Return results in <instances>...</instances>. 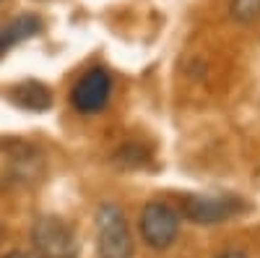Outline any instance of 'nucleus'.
<instances>
[{"instance_id": "nucleus-1", "label": "nucleus", "mask_w": 260, "mask_h": 258, "mask_svg": "<svg viewBox=\"0 0 260 258\" xmlns=\"http://www.w3.org/2000/svg\"><path fill=\"white\" fill-rule=\"evenodd\" d=\"M96 250L99 258H133V235L115 204H102L96 211Z\"/></svg>"}, {"instance_id": "nucleus-2", "label": "nucleus", "mask_w": 260, "mask_h": 258, "mask_svg": "<svg viewBox=\"0 0 260 258\" xmlns=\"http://www.w3.org/2000/svg\"><path fill=\"white\" fill-rule=\"evenodd\" d=\"M31 243H34V250L42 253L45 258H76L78 255V235L73 224L55 217V214L39 217L34 222Z\"/></svg>"}, {"instance_id": "nucleus-3", "label": "nucleus", "mask_w": 260, "mask_h": 258, "mask_svg": "<svg viewBox=\"0 0 260 258\" xmlns=\"http://www.w3.org/2000/svg\"><path fill=\"white\" fill-rule=\"evenodd\" d=\"M141 238L148 248L167 250L175 245L180 235V214L169 204L161 201H148L141 211Z\"/></svg>"}, {"instance_id": "nucleus-4", "label": "nucleus", "mask_w": 260, "mask_h": 258, "mask_svg": "<svg viewBox=\"0 0 260 258\" xmlns=\"http://www.w3.org/2000/svg\"><path fill=\"white\" fill-rule=\"evenodd\" d=\"M110 92H112V78L104 68H94L89 73H83L78 78V83L73 86L71 102L78 112L91 115L104 110V104L110 102Z\"/></svg>"}, {"instance_id": "nucleus-5", "label": "nucleus", "mask_w": 260, "mask_h": 258, "mask_svg": "<svg viewBox=\"0 0 260 258\" xmlns=\"http://www.w3.org/2000/svg\"><path fill=\"white\" fill-rule=\"evenodd\" d=\"M242 209L245 204L232 196H190L185 201V217L195 224H221Z\"/></svg>"}, {"instance_id": "nucleus-6", "label": "nucleus", "mask_w": 260, "mask_h": 258, "mask_svg": "<svg viewBox=\"0 0 260 258\" xmlns=\"http://www.w3.org/2000/svg\"><path fill=\"white\" fill-rule=\"evenodd\" d=\"M42 32V18L34 13H24L13 18L11 24H6L0 29V60L6 58V52H11L16 45H21L24 39H31Z\"/></svg>"}, {"instance_id": "nucleus-7", "label": "nucleus", "mask_w": 260, "mask_h": 258, "mask_svg": "<svg viewBox=\"0 0 260 258\" xmlns=\"http://www.w3.org/2000/svg\"><path fill=\"white\" fill-rule=\"evenodd\" d=\"M11 94V102H16L18 107L24 110H34V112H42L52 104V94L47 86H42L37 81H26V83H18L8 92Z\"/></svg>"}, {"instance_id": "nucleus-8", "label": "nucleus", "mask_w": 260, "mask_h": 258, "mask_svg": "<svg viewBox=\"0 0 260 258\" xmlns=\"http://www.w3.org/2000/svg\"><path fill=\"white\" fill-rule=\"evenodd\" d=\"M229 16L240 24H252L260 18V0H229Z\"/></svg>"}, {"instance_id": "nucleus-9", "label": "nucleus", "mask_w": 260, "mask_h": 258, "mask_svg": "<svg viewBox=\"0 0 260 258\" xmlns=\"http://www.w3.org/2000/svg\"><path fill=\"white\" fill-rule=\"evenodd\" d=\"M6 258H45V255L37 253V250H13V253H8Z\"/></svg>"}, {"instance_id": "nucleus-10", "label": "nucleus", "mask_w": 260, "mask_h": 258, "mask_svg": "<svg viewBox=\"0 0 260 258\" xmlns=\"http://www.w3.org/2000/svg\"><path fill=\"white\" fill-rule=\"evenodd\" d=\"M219 258H247L242 250H226V253H221Z\"/></svg>"}, {"instance_id": "nucleus-11", "label": "nucleus", "mask_w": 260, "mask_h": 258, "mask_svg": "<svg viewBox=\"0 0 260 258\" xmlns=\"http://www.w3.org/2000/svg\"><path fill=\"white\" fill-rule=\"evenodd\" d=\"M0 243H3V224H0Z\"/></svg>"}]
</instances>
